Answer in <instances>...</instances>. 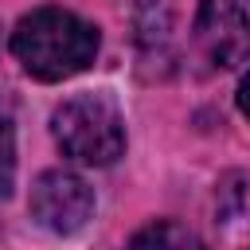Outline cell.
Returning <instances> with one entry per match:
<instances>
[{"label": "cell", "instance_id": "1", "mask_svg": "<svg viewBox=\"0 0 250 250\" xmlns=\"http://www.w3.org/2000/svg\"><path fill=\"white\" fill-rule=\"evenodd\" d=\"M16 62L39 82L82 74L98 55V27L66 8H35L12 31Z\"/></svg>", "mask_w": 250, "mask_h": 250}, {"label": "cell", "instance_id": "2", "mask_svg": "<svg viewBox=\"0 0 250 250\" xmlns=\"http://www.w3.org/2000/svg\"><path fill=\"white\" fill-rule=\"evenodd\" d=\"M55 145L90 168H105L125 148V121L105 94H74L51 113Z\"/></svg>", "mask_w": 250, "mask_h": 250}, {"label": "cell", "instance_id": "3", "mask_svg": "<svg viewBox=\"0 0 250 250\" xmlns=\"http://www.w3.org/2000/svg\"><path fill=\"white\" fill-rule=\"evenodd\" d=\"M195 47L211 66H242L250 59V0H203L195 12Z\"/></svg>", "mask_w": 250, "mask_h": 250}, {"label": "cell", "instance_id": "4", "mask_svg": "<svg viewBox=\"0 0 250 250\" xmlns=\"http://www.w3.org/2000/svg\"><path fill=\"white\" fill-rule=\"evenodd\" d=\"M31 219L51 234H74L94 215V191L78 172L51 168L31 184Z\"/></svg>", "mask_w": 250, "mask_h": 250}, {"label": "cell", "instance_id": "5", "mask_svg": "<svg viewBox=\"0 0 250 250\" xmlns=\"http://www.w3.org/2000/svg\"><path fill=\"white\" fill-rule=\"evenodd\" d=\"M125 250H203V242H199L184 223L156 219V223H148L145 230H137Z\"/></svg>", "mask_w": 250, "mask_h": 250}, {"label": "cell", "instance_id": "6", "mask_svg": "<svg viewBox=\"0 0 250 250\" xmlns=\"http://www.w3.org/2000/svg\"><path fill=\"white\" fill-rule=\"evenodd\" d=\"M12 156H16L12 125H8V117H0V176H8V172H12Z\"/></svg>", "mask_w": 250, "mask_h": 250}, {"label": "cell", "instance_id": "7", "mask_svg": "<svg viewBox=\"0 0 250 250\" xmlns=\"http://www.w3.org/2000/svg\"><path fill=\"white\" fill-rule=\"evenodd\" d=\"M238 109L250 117V74L242 78V86H238Z\"/></svg>", "mask_w": 250, "mask_h": 250}, {"label": "cell", "instance_id": "8", "mask_svg": "<svg viewBox=\"0 0 250 250\" xmlns=\"http://www.w3.org/2000/svg\"><path fill=\"white\" fill-rule=\"evenodd\" d=\"M0 199H8V176H0Z\"/></svg>", "mask_w": 250, "mask_h": 250}]
</instances>
